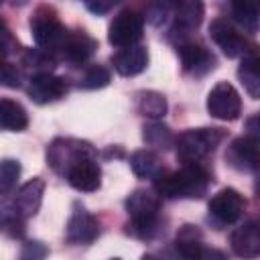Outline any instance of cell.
Segmentation results:
<instances>
[{
    "label": "cell",
    "mask_w": 260,
    "mask_h": 260,
    "mask_svg": "<svg viewBox=\"0 0 260 260\" xmlns=\"http://www.w3.org/2000/svg\"><path fill=\"white\" fill-rule=\"evenodd\" d=\"M209 173L199 165H185L173 173H160L154 179V191L169 199H201L209 187Z\"/></svg>",
    "instance_id": "obj_1"
},
{
    "label": "cell",
    "mask_w": 260,
    "mask_h": 260,
    "mask_svg": "<svg viewBox=\"0 0 260 260\" xmlns=\"http://www.w3.org/2000/svg\"><path fill=\"white\" fill-rule=\"evenodd\" d=\"M158 209H160V199L156 193L146 189H136L126 199V211L130 215L132 232L140 238H150L156 230Z\"/></svg>",
    "instance_id": "obj_2"
},
{
    "label": "cell",
    "mask_w": 260,
    "mask_h": 260,
    "mask_svg": "<svg viewBox=\"0 0 260 260\" xmlns=\"http://www.w3.org/2000/svg\"><path fill=\"white\" fill-rule=\"evenodd\" d=\"M223 136H225V132L221 128H191V130H185L175 140L177 156L185 165L199 162L203 156H207L223 140Z\"/></svg>",
    "instance_id": "obj_3"
},
{
    "label": "cell",
    "mask_w": 260,
    "mask_h": 260,
    "mask_svg": "<svg viewBox=\"0 0 260 260\" xmlns=\"http://www.w3.org/2000/svg\"><path fill=\"white\" fill-rule=\"evenodd\" d=\"M95 154L98 152L89 142L77 140V138H57L47 148L49 165L61 175H65L75 162L83 158H95Z\"/></svg>",
    "instance_id": "obj_4"
},
{
    "label": "cell",
    "mask_w": 260,
    "mask_h": 260,
    "mask_svg": "<svg viewBox=\"0 0 260 260\" xmlns=\"http://www.w3.org/2000/svg\"><path fill=\"white\" fill-rule=\"evenodd\" d=\"M30 30H32V39L37 43L39 49L43 51H61L69 30L59 22V18L47 10V8H41L32 18H30Z\"/></svg>",
    "instance_id": "obj_5"
},
{
    "label": "cell",
    "mask_w": 260,
    "mask_h": 260,
    "mask_svg": "<svg viewBox=\"0 0 260 260\" xmlns=\"http://www.w3.org/2000/svg\"><path fill=\"white\" fill-rule=\"evenodd\" d=\"M144 30V16L136 10H122L114 16L108 28V41L114 47H134Z\"/></svg>",
    "instance_id": "obj_6"
},
{
    "label": "cell",
    "mask_w": 260,
    "mask_h": 260,
    "mask_svg": "<svg viewBox=\"0 0 260 260\" xmlns=\"http://www.w3.org/2000/svg\"><path fill=\"white\" fill-rule=\"evenodd\" d=\"M207 112L223 122H232L242 114V100L236 87L228 81H219L207 95Z\"/></svg>",
    "instance_id": "obj_7"
},
{
    "label": "cell",
    "mask_w": 260,
    "mask_h": 260,
    "mask_svg": "<svg viewBox=\"0 0 260 260\" xmlns=\"http://www.w3.org/2000/svg\"><path fill=\"white\" fill-rule=\"evenodd\" d=\"M225 160L232 169L240 173H258L260 171V144L248 136H240L230 142L225 150Z\"/></svg>",
    "instance_id": "obj_8"
},
{
    "label": "cell",
    "mask_w": 260,
    "mask_h": 260,
    "mask_svg": "<svg viewBox=\"0 0 260 260\" xmlns=\"http://www.w3.org/2000/svg\"><path fill=\"white\" fill-rule=\"evenodd\" d=\"M175 246H177V252H179L181 260H228V256L221 250L205 246L197 238V232L191 225H185L181 230V234L177 236Z\"/></svg>",
    "instance_id": "obj_9"
},
{
    "label": "cell",
    "mask_w": 260,
    "mask_h": 260,
    "mask_svg": "<svg viewBox=\"0 0 260 260\" xmlns=\"http://www.w3.org/2000/svg\"><path fill=\"white\" fill-rule=\"evenodd\" d=\"M28 95L35 104H51L67 93V83L55 73H35L28 81Z\"/></svg>",
    "instance_id": "obj_10"
},
{
    "label": "cell",
    "mask_w": 260,
    "mask_h": 260,
    "mask_svg": "<svg viewBox=\"0 0 260 260\" xmlns=\"http://www.w3.org/2000/svg\"><path fill=\"white\" fill-rule=\"evenodd\" d=\"M246 207L244 197L236 189H221L217 191L211 201H209V213L219 221V223H234L240 219L242 211Z\"/></svg>",
    "instance_id": "obj_11"
},
{
    "label": "cell",
    "mask_w": 260,
    "mask_h": 260,
    "mask_svg": "<svg viewBox=\"0 0 260 260\" xmlns=\"http://www.w3.org/2000/svg\"><path fill=\"white\" fill-rule=\"evenodd\" d=\"M209 37L213 39V43L223 51V55L228 57H240V55H248L246 49V41L240 37V32L225 20V18H215L209 24Z\"/></svg>",
    "instance_id": "obj_12"
},
{
    "label": "cell",
    "mask_w": 260,
    "mask_h": 260,
    "mask_svg": "<svg viewBox=\"0 0 260 260\" xmlns=\"http://www.w3.org/2000/svg\"><path fill=\"white\" fill-rule=\"evenodd\" d=\"M203 20V4L195 2V0H187V2H179L175 6V24L171 28V39H177V45L183 41H189L187 35L197 28Z\"/></svg>",
    "instance_id": "obj_13"
},
{
    "label": "cell",
    "mask_w": 260,
    "mask_h": 260,
    "mask_svg": "<svg viewBox=\"0 0 260 260\" xmlns=\"http://www.w3.org/2000/svg\"><path fill=\"white\" fill-rule=\"evenodd\" d=\"M230 244L236 256L240 258H256L260 256V221H244L230 236Z\"/></svg>",
    "instance_id": "obj_14"
},
{
    "label": "cell",
    "mask_w": 260,
    "mask_h": 260,
    "mask_svg": "<svg viewBox=\"0 0 260 260\" xmlns=\"http://www.w3.org/2000/svg\"><path fill=\"white\" fill-rule=\"evenodd\" d=\"M67 183L77 189V191H85L91 193L100 187L102 183V171L95 158H83L79 162H75L67 173H65Z\"/></svg>",
    "instance_id": "obj_15"
},
{
    "label": "cell",
    "mask_w": 260,
    "mask_h": 260,
    "mask_svg": "<svg viewBox=\"0 0 260 260\" xmlns=\"http://www.w3.org/2000/svg\"><path fill=\"white\" fill-rule=\"evenodd\" d=\"M43 193H45L43 179L35 177L30 181H26L24 185L18 187V191L14 195V201H12L14 211H18L22 217H32L43 203Z\"/></svg>",
    "instance_id": "obj_16"
},
{
    "label": "cell",
    "mask_w": 260,
    "mask_h": 260,
    "mask_svg": "<svg viewBox=\"0 0 260 260\" xmlns=\"http://www.w3.org/2000/svg\"><path fill=\"white\" fill-rule=\"evenodd\" d=\"M100 234V223L98 219L85 211V209H75L67 221V240L71 244H89L98 238Z\"/></svg>",
    "instance_id": "obj_17"
},
{
    "label": "cell",
    "mask_w": 260,
    "mask_h": 260,
    "mask_svg": "<svg viewBox=\"0 0 260 260\" xmlns=\"http://www.w3.org/2000/svg\"><path fill=\"white\" fill-rule=\"evenodd\" d=\"M112 65L114 69L124 75V77H132L138 75L146 69L148 65V51L142 45H134V47H126L120 49L116 55H112Z\"/></svg>",
    "instance_id": "obj_18"
},
{
    "label": "cell",
    "mask_w": 260,
    "mask_h": 260,
    "mask_svg": "<svg viewBox=\"0 0 260 260\" xmlns=\"http://www.w3.org/2000/svg\"><path fill=\"white\" fill-rule=\"evenodd\" d=\"M95 49H98L95 39H91L89 35L77 30V32H69V35H67L65 43H63V47H61V55H63L69 63L79 65V63H85V61L93 55Z\"/></svg>",
    "instance_id": "obj_19"
},
{
    "label": "cell",
    "mask_w": 260,
    "mask_h": 260,
    "mask_svg": "<svg viewBox=\"0 0 260 260\" xmlns=\"http://www.w3.org/2000/svg\"><path fill=\"white\" fill-rule=\"evenodd\" d=\"M177 53H179V59H181L185 71L203 73V71L213 67V57L207 53V49H203L201 45H197L193 41L179 43L177 45Z\"/></svg>",
    "instance_id": "obj_20"
},
{
    "label": "cell",
    "mask_w": 260,
    "mask_h": 260,
    "mask_svg": "<svg viewBox=\"0 0 260 260\" xmlns=\"http://www.w3.org/2000/svg\"><path fill=\"white\" fill-rule=\"evenodd\" d=\"M238 77L250 98L260 100V49L248 51L238 67Z\"/></svg>",
    "instance_id": "obj_21"
},
{
    "label": "cell",
    "mask_w": 260,
    "mask_h": 260,
    "mask_svg": "<svg viewBox=\"0 0 260 260\" xmlns=\"http://www.w3.org/2000/svg\"><path fill=\"white\" fill-rule=\"evenodd\" d=\"M0 126L8 132H20L28 126V114L26 110L8 98L0 102Z\"/></svg>",
    "instance_id": "obj_22"
},
{
    "label": "cell",
    "mask_w": 260,
    "mask_h": 260,
    "mask_svg": "<svg viewBox=\"0 0 260 260\" xmlns=\"http://www.w3.org/2000/svg\"><path fill=\"white\" fill-rule=\"evenodd\" d=\"M130 167H132L134 175H138L142 179H156L162 173L160 158L152 150H136V152H132L130 154Z\"/></svg>",
    "instance_id": "obj_23"
},
{
    "label": "cell",
    "mask_w": 260,
    "mask_h": 260,
    "mask_svg": "<svg viewBox=\"0 0 260 260\" xmlns=\"http://www.w3.org/2000/svg\"><path fill=\"white\" fill-rule=\"evenodd\" d=\"M234 20L248 32H256L260 28V4L258 2H232L230 6Z\"/></svg>",
    "instance_id": "obj_24"
},
{
    "label": "cell",
    "mask_w": 260,
    "mask_h": 260,
    "mask_svg": "<svg viewBox=\"0 0 260 260\" xmlns=\"http://www.w3.org/2000/svg\"><path fill=\"white\" fill-rule=\"evenodd\" d=\"M142 138H144V142L148 144V146H152V148H156V150H167L169 146H173V132H171V128L169 126H165V124H160V122H148V124H144V128H142Z\"/></svg>",
    "instance_id": "obj_25"
},
{
    "label": "cell",
    "mask_w": 260,
    "mask_h": 260,
    "mask_svg": "<svg viewBox=\"0 0 260 260\" xmlns=\"http://www.w3.org/2000/svg\"><path fill=\"white\" fill-rule=\"evenodd\" d=\"M138 112L146 118L158 120L167 112V100L158 91H140L138 93Z\"/></svg>",
    "instance_id": "obj_26"
},
{
    "label": "cell",
    "mask_w": 260,
    "mask_h": 260,
    "mask_svg": "<svg viewBox=\"0 0 260 260\" xmlns=\"http://www.w3.org/2000/svg\"><path fill=\"white\" fill-rule=\"evenodd\" d=\"M24 65L28 69H35L37 73H51V69L55 67V57L49 51L43 49H30L24 53Z\"/></svg>",
    "instance_id": "obj_27"
},
{
    "label": "cell",
    "mask_w": 260,
    "mask_h": 260,
    "mask_svg": "<svg viewBox=\"0 0 260 260\" xmlns=\"http://www.w3.org/2000/svg\"><path fill=\"white\" fill-rule=\"evenodd\" d=\"M110 79H112V75L104 65H91L81 75L79 85L83 89H100V87H106L110 83Z\"/></svg>",
    "instance_id": "obj_28"
},
{
    "label": "cell",
    "mask_w": 260,
    "mask_h": 260,
    "mask_svg": "<svg viewBox=\"0 0 260 260\" xmlns=\"http://www.w3.org/2000/svg\"><path fill=\"white\" fill-rule=\"evenodd\" d=\"M20 177V162L12 158H4L0 165V191L8 193Z\"/></svg>",
    "instance_id": "obj_29"
},
{
    "label": "cell",
    "mask_w": 260,
    "mask_h": 260,
    "mask_svg": "<svg viewBox=\"0 0 260 260\" xmlns=\"http://www.w3.org/2000/svg\"><path fill=\"white\" fill-rule=\"evenodd\" d=\"M47 254H49V248H47L43 242L30 240V242H26V244L22 246L18 260H45Z\"/></svg>",
    "instance_id": "obj_30"
},
{
    "label": "cell",
    "mask_w": 260,
    "mask_h": 260,
    "mask_svg": "<svg viewBox=\"0 0 260 260\" xmlns=\"http://www.w3.org/2000/svg\"><path fill=\"white\" fill-rule=\"evenodd\" d=\"M0 79H2V85H4V87H18V85H20V71L16 69V65L4 61V63H2Z\"/></svg>",
    "instance_id": "obj_31"
},
{
    "label": "cell",
    "mask_w": 260,
    "mask_h": 260,
    "mask_svg": "<svg viewBox=\"0 0 260 260\" xmlns=\"http://www.w3.org/2000/svg\"><path fill=\"white\" fill-rule=\"evenodd\" d=\"M169 10H171L169 2H154V4H150L146 8V20H150L152 24H158V22H162L167 18Z\"/></svg>",
    "instance_id": "obj_32"
},
{
    "label": "cell",
    "mask_w": 260,
    "mask_h": 260,
    "mask_svg": "<svg viewBox=\"0 0 260 260\" xmlns=\"http://www.w3.org/2000/svg\"><path fill=\"white\" fill-rule=\"evenodd\" d=\"M246 136L260 144V112L252 114V116L246 120Z\"/></svg>",
    "instance_id": "obj_33"
},
{
    "label": "cell",
    "mask_w": 260,
    "mask_h": 260,
    "mask_svg": "<svg viewBox=\"0 0 260 260\" xmlns=\"http://www.w3.org/2000/svg\"><path fill=\"white\" fill-rule=\"evenodd\" d=\"M0 47H2V55L6 57L10 53V30L6 28L4 20L0 22Z\"/></svg>",
    "instance_id": "obj_34"
},
{
    "label": "cell",
    "mask_w": 260,
    "mask_h": 260,
    "mask_svg": "<svg viewBox=\"0 0 260 260\" xmlns=\"http://www.w3.org/2000/svg\"><path fill=\"white\" fill-rule=\"evenodd\" d=\"M85 6L95 14H106L112 8V2H87Z\"/></svg>",
    "instance_id": "obj_35"
},
{
    "label": "cell",
    "mask_w": 260,
    "mask_h": 260,
    "mask_svg": "<svg viewBox=\"0 0 260 260\" xmlns=\"http://www.w3.org/2000/svg\"><path fill=\"white\" fill-rule=\"evenodd\" d=\"M140 260H160V258H156L154 254H144V256H142Z\"/></svg>",
    "instance_id": "obj_36"
},
{
    "label": "cell",
    "mask_w": 260,
    "mask_h": 260,
    "mask_svg": "<svg viewBox=\"0 0 260 260\" xmlns=\"http://www.w3.org/2000/svg\"><path fill=\"white\" fill-rule=\"evenodd\" d=\"M256 193H258V199H260V181H258V185H256Z\"/></svg>",
    "instance_id": "obj_37"
},
{
    "label": "cell",
    "mask_w": 260,
    "mask_h": 260,
    "mask_svg": "<svg viewBox=\"0 0 260 260\" xmlns=\"http://www.w3.org/2000/svg\"><path fill=\"white\" fill-rule=\"evenodd\" d=\"M112 260H120V258H112Z\"/></svg>",
    "instance_id": "obj_38"
}]
</instances>
